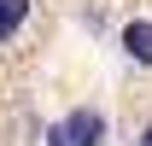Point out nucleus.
<instances>
[{
  "label": "nucleus",
  "mask_w": 152,
  "mask_h": 146,
  "mask_svg": "<svg viewBox=\"0 0 152 146\" xmlns=\"http://www.w3.org/2000/svg\"><path fill=\"white\" fill-rule=\"evenodd\" d=\"M23 18H29V0H0V47L23 29Z\"/></svg>",
  "instance_id": "obj_3"
},
{
  "label": "nucleus",
  "mask_w": 152,
  "mask_h": 146,
  "mask_svg": "<svg viewBox=\"0 0 152 146\" xmlns=\"http://www.w3.org/2000/svg\"><path fill=\"white\" fill-rule=\"evenodd\" d=\"M123 53H129L134 64H152V23L146 18H134L129 29H123Z\"/></svg>",
  "instance_id": "obj_2"
},
{
  "label": "nucleus",
  "mask_w": 152,
  "mask_h": 146,
  "mask_svg": "<svg viewBox=\"0 0 152 146\" xmlns=\"http://www.w3.org/2000/svg\"><path fill=\"white\" fill-rule=\"evenodd\" d=\"M47 146H105V111L76 105L64 123H53V128H47Z\"/></svg>",
  "instance_id": "obj_1"
},
{
  "label": "nucleus",
  "mask_w": 152,
  "mask_h": 146,
  "mask_svg": "<svg viewBox=\"0 0 152 146\" xmlns=\"http://www.w3.org/2000/svg\"><path fill=\"white\" fill-rule=\"evenodd\" d=\"M140 146H152V128H146V134H140Z\"/></svg>",
  "instance_id": "obj_4"
}]
</instances>
